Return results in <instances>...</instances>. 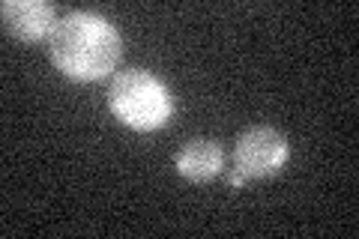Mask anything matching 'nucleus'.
Masks as SVG:
<instances>
[{
  "label": "nucleus",
  "mask_w": 359,
  "mask_h": 239,
  "mask_svg": "<svg viewBox=\"0 0 359 239\" xmlns=\"http://www.w3.org/2000/svg\"><path fill=\"white\" fill-rule=\"evenodd\" d=\"M228 183H231V189H243V183H245V177L243 174H237V170H228Z\"/></svg>",
  "instance_id": "nucleus-6"
},
{
  "label": "nucleus",
  "mask_w": 359,
  "mask_h": 239,
  "mask_svg": "<svg viewBox=\"0 0 359 239\" xmlns=\"http://www.w3.org/2000/svg\"><path fill=\"white\" fill-rule=\"evenodd\" d=\"M0 21L4 30L18 42H48L54 25H57V13L45 0H4L0 6Z\"/></svg>",
  "instance_id": "nucleus-4"
},
{
  "label": "nucleus",
  "mask_w": 359,
  "mask_h": 239,
  "mask_svg": "<svg viewBox=\"0 0 359 239\" xmlns=\"http://www.w3.org/2000/svg\"><path fill=\"white\" fill-rule=\"evenodd\" d=\"M48 57L54 69L69 81L93 84L117 69L123 39L105 15L75 9L57 18L48 36Z\"/></svg>",
  "instance_id": "nucleus-1"
},
{
  "label": "nucleus",
  "mask_w": 359,
  "mask_h": 239,
  "mask_svg": "<svg viewBox=\"0 0 359 239\" xmlns=\"http://www.w3.org/2000/svg\"><path fill=\"white\" fill-rule=\"evenodd\" d=\"M108 111L132 132H156L171 123L177 105L162 78L147 69H126L111 78Z\"/></svg>",
  "instance_id": "nucleus-2"
},
{
  "label": "nucleus",
  "mask_w": 359,
  "mask_h": 239,
  "mask_svg": "<svg viewBox=\"0 0 359 239\" xmlns=\"http://www.w3.org/2000/svg\"><path fill=\"white\" fill-rule=\"evenodd\" d=\"M290 144L276 126H249L233 141L231 168L245 179H269L287 165Z\"/></svg>",
  "instance_id": "nucleus-3"
},
{
  "label": "nucleus",
  "mask_w": 359,
  "mask_h": 239,
  "mask_svg": "<svg viewBox=\"0 0 359 239\" xmlns=\"http://www.w3.org/2000/svg\"><path fill=\"white\" fill-rule=\"evenodd\" d=\"M177 174L189 183H212L224 170V146L216 138H192L186 141L174 156Z\"/></svg>",
  "instance_id": "nucleus-5"
}]
</instances>
